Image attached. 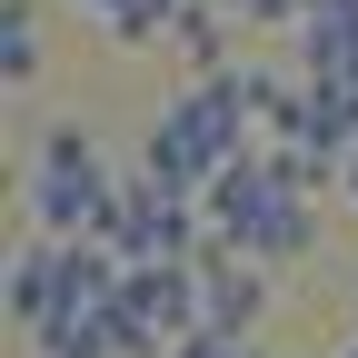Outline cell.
<instances>
[{
  "label": "cell",
  "mask_w": 358,
  "mask_h": 358,
  "mask_svg": "<svg viewBox=\"0 0 358 358\" xmlns=\"http://www.w3.org/2000/svg\"><path fill=\"white\" fill-rule=\"evenodd\" d=\"M159 10H189V0H159Z\"/></svg>",
  "instance_id": "obj_14"
},
{
  "label": "cell",
  "mask_w": 358,
  "mask_h": 358,
  "mask_svg": "<svg viewBox=\"0 0 358 358\" xmlns=\"http://www.w3.org/2000/svg\"><path fill=\"white\" fill-rule=\"evenodd\" d=\"M40 70V0H10V10H0V80H30Z\"/></svg>",
  "instance_id": "obj_10"
},
{
  "label": "cell",
  "mask_w": 358,
  "mask_h": 358,
  "mask_svg": "<svg viewBox=\"0 0 358 358\" xmlns=\"http://www.w3.org/2000/svg\"><path fill=\"white\" fill-rule=\"evenodd\" d=\"M50 308H60V239L30 229V239L10 249V319H20V338L50 319Z\"/></svg>",
  "instance_id": "obj_6"
},
{
  "label": "cell",
  "mask_w": 358,
  "mask_h": 358,
  "mask_svg": "<svg viewBox=\"0 0 358 358\" xmlns=\"http://www.w3.org/2000/svg\"><path fill=\"white\" fill-rule=\"evenodd\" d=\"M229 30H239V20H229V10H219V0H189V10H179V20H169V50H179V60H189L199 80H219V70H229Z\"/></svg>",
  "instance_id": "obj_8"
},
{
  "label": "cell",
  "mask_w": 358,
  "mask_h": 358,
  "mask_svg": "<svg viewBox=\"0 0 358 358\" xmlns=\"http://www.w3.org/2000/svg\"><path fill=\"white\" fill-rule=\"evenodd\" d=\"M70 10H80V20H110V0H70Z\"/></svg>",
  "instance_id": "obj_13"
},
{
  "label": "cell",
  "mask_w": 358,
  "mask_h": 358,
  "mask_svg": "<svg viewBox=\"0 0 358 358\" xmlns=\"http://www.w3.org/2000/svg\"><path fill=\"white\" fill-rule=\"evenodd\" d=\"M40 358H120V329H110V308H50V319L30 329Z\"/></svg>",
  "instance_id": "obj_7"
},
{
  "label": "cell",
  "mask_w": 358,
  "mask_h": 358,
  "mask_svg": "<svg viewBox=\"0 0 358 358\" xmlns=\"http://www.w3.org/2000/svg\"><path fill=\"white\" fill-rule=\"evenodd\" d=\"M219 10H229L239 30H299V20H308V0H219Z\"/></svg>",
  "instance_id": "obj_11"
},
{
  "label": "cell",
  "mask_w": 358,
  "mask_h": 358,
  "mask_svg": "<svg viewBox=\"0 0 358 358\" xmlns=\"http://www.w3.org/2000/svg\"><path fill=\"white\" fill-rule=\"evenodd\" d=\"M169 358H268V348H259V338H209V329H199V338H179Z\"/></svg>",
  "instance_id": "obj_12"
},
{
  "label": "cell",
  "mask_w": 358,
  "mask_h": 358,
  "mask_svg": "<svg viewBox=\"0 0 358 358\" xmlns=\"http://www.w3.org/2000/svg\"><path fill=\"white\" fill-rule=\"evenodd\" d=\"M259 319H268V268L209 249L199 259V329L209 338H259Z\"/></svg>",
  "instance_id": "obj_4"
},
{
  "label": "cell",
  "mask_w": 358,
  "mask_h": 358,
  "mask_svg": "<svg viewBox=\"0 0 358 358\" xmlns=\"http://www.w3.org/2000/svg\"><path fill=\"white\" fill-rule=\"evenodd\" d=\"M338 358H358V338H348V348H338Z\"/></svg>",
  "instance_id": "obj_15"
},
{
  "label": "cell",
  "mask_w": 358,
  "mask_h": 358,
  "mask_svg": "<svg viewBox=\"0 0 358 358\" xmlns=\"http://www.w3.org/2000/svg\"><path fill=\"white\" fill-rule=\"evenodd\" d=\"M100 249H120L129 268H199L219 239H209V209H199L189 189H169V179H150V169H129L120 199H110V219H100Z\"/></svg>",
  "instance_id": "obj_2"
},
{
  "label": "cell",
  "mask_w": 358,
  "mask_h": 358,
  "mask_svg": "<svg viewBox=\"0 0 358 358\" xmlns=\"http://www.w3.org/2000/svg\"><path fill=\"white\" fill-rule=\"evenodd\" d=\"M308 249H319V199H289V209L268 219L249 249H229V259H249V268H299Z\"/></svg>",
  "instance_id": "obj_9"
},
{
  "label": "cell",
  "mask_w": 358,
  "mask_h": 358,
  "mask_svg": "<svg viewBox=\"0 0 358 358\" xmlns=\"http://www.w3.org/2000/svg\"><path fill=\"white\" fill-rule=\"evenodd\" d=\"M289 199H299V189L279 179V159H268V150L229 159V169H219L209 189H199V209H209V239H219V249H249V239H259V229H268V219H279Z\"/></svg>",
  "instance_id": "obj_3"
},
{
  "label": "cell",
  "mask_w": 358,
  "mask_h": 358,
  "mask_svg": "<svg viewBox=\"0 0 358 358\" xmlns=\"http://www.w3.org/2000/svg\"><path fill=\"white\" fill-rule=\"evenodd\" d=\"M120 199V179L100 159V140H90L80 120H50L30 140V169H20V209H30V229L40 239H100V219Z\"/></svg>",
  "instance_id": "obj_1"
},
{
  "label": "cell",
  "mask_w": 358,
  "mask_h": 358,
  "mask_svg": "<svg viewBox=\"0 0 358 358\" xmlns=\"http://www.w3.org/2000/svg\"><path fill=\"white\" fill-rule=\"evenodd\" d=\"M299 80L358 90V0H308V20H299Z\"/></svg>",
  "instance_id": "obj_5"
}]
</instances>
